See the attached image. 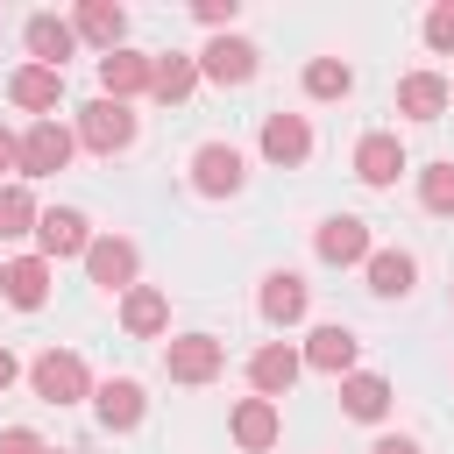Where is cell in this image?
<instances>
[{
  "mask_svg": "<svg viewBox=\"0 0 454 454\" xmlns=\"http://www.w3.org/2000/svg\"><path fill=\"white\" fill-rule=\"evenodd\" d=\"M78 142L99 149V156L128 149V142H135V114H128V99H106V92H99V99L78 114Z\"/></svg>",
  "mask_w": 454,
  "mask_h": 454,
  "instance_id": "obj_1",
  "label": "cell"
},
{
  "mask_svg": "<svg viewBox=\"0 0 454 454\" xmlns=\"http://www.w3.org/2000/svg\"><path fill=\"white\" fill-rule=\"evenodd\" d=\"M28 383H35V397H50V404H78V397L92 390V376H85V362H78L71 348H50V355H35Z\"/></svg>",
  "mask_w": 454,
  "mask_h": 454,
  "instance_id": "obj_2",
  "label": "cell"
},
{
  "mask_svg": "<svg viewBox=\"0 0 454 454\" xmlns=\"http://www.w3.org/2000/svg\"><path fill=\"white\" fill-rule=\"evenodd\" d=\"M163 369H170V383H213L227 369V348L213 333H184V340L163 348Z\"/></svg>",
  "mask_w": 454,
  "mask_h": 454,
  "instance_id": "obj_3",
  "label": "cell"
},
{
  "mask_svg": "<svg viewBox=\"0 0 454 454\" xmlns=\"http://www.w3.org/2000/svg\"><path fill=\"white\" fill-rule=\"evenodd\" d=\"M64 163H71V128L35 121V128L21 135V177H50V170H64Z\"/></svg>",
  "mask_w": 454,
  "mask_h": 454,
  "instance_id": "obj_4",
  "label": "cell"
},
{
  "mask_svg": "<svg viewBox=\"0 0 454 454\" xmlns=\"http://www.w3.org/2000/svg\"><path fill=\"white\" fill-rule=\"evenodd\" d=\"M192 184H199L206 199H227V192H241V149H227V142H206V149L192 156Z\"/></svg>",
  "mask_w": 454,
  "mask_h": 454,
  "instance_id": "obj_5",
  "label": "cell"
},
{
  "mask_svg": "<svg viewBox=\"0 0 454 454\" xmlns=\"http://www.w3.org/2000/svg\"><path fill=\"white\" fill-rule=\"evenodd\" d=\"M35 241H43V262H57V255H85V248H92L85 213H71V206H50V213L35 220Z\"/></svg>",
  "mask_w": 454,
  "mask_h": 454,
  "instance_id": "obj_6",
  "label": "cell"
},
{
  "mask_svg": "<svg viewBox=\"0 0 454 454\" xmlns=\"http://www.w3.org/2000/svg\"><path fill=\"white\" fill-rule=\"evenodd\" d=\"M85 270H92L99 291H135V241H121V234L92 241V248H85Z\"/></svg>",
  "mask_w": 454,
  "mask_h": 454,
  "instance_id": "obj_7",
  "label": "cell"
},
{
  "mask_svg": "<svg viewBox=\"0 0 454 454\" xmlns=\"http://www.w3.org/2000/svg\"><path fill=\"white\" fill-rule=\"evenodd\" d=\"M298 369H305V355H291L284 340H270V348H255V362H248V383H255V397H284L291 383H298Z\"/></svg>",
  "mask_w": 454,
  "mask_h": 454,
  "instance_id": "obj_8",
  "label": "cell"
},
{
  "mask_svg": "<svg viewBox=\"0 0 454 454\" xmlns=\"http://www.w3.org/2000/svg\"><path fill=\"white\" fill-rule=\"evenodd\" d=\"M92 404H99V426L106 433H135L142 426V383H128V376H106L92 390Z\"/></svg>",
  "mask_w": 454,
  "mask_h": 454,
  "instance_id": "obj_9",
  "label": "cell"
},
{
  "mask_svg": "<svg viewBox=\"0 0 454 454\" xmlns=\"http://www.w3.org/2000/svg\"><path fill=\"white\" fill-rule=\"evenodd\" d=\"M199 71H206L213 85H248V78H255V43H241V35H220V43L199 57Z\"/></svg>",
  "mask_w": 454,
  "mask_h": 454,
  "instance_id": "obj_10",
  "label": "cell"
},
{
  "mask_svg": "<svg viewBox=\"0 0 454 454\" xmlns=\"http://www.w3.org/2000/svg\"><path fill=\"white\" fill-rule=\"evenodd\" d=\"M149 71H156V57H135V50H106V57H99V85H106V99H135V92H149Z\"/></svg>",
  "mask_w": 454,
  "mask_h": 454,
  "instance_id": "obj_11",
  "label": "cell"
},
{
  "mask_svg": "<svg viewBox=\"0 0 454 454\" xmlns=\"http://www.w3.org/2000/svg\"><path fill=\"white\" fill-rule=\"evenodd\" d=\"M397 170H404V142L397 135H362L355 142V177L362 184H397Z\"/></svg>",
  "mask_w": 454,
  "mask_h": 454,
  "instance_id": "obj_12",
  "label": "cell"
},
{
  "mask_svg": "<svg viewBox=\"0 0 454 454\" xmlns=\"http://www.w3.org/2000/svg\"><path fill=\"white\" fill-rule=\"evenodd\" d=\"M262 156H270V163H305V156H312V128H305L298 114H270V121H262Z\"/></svg>",
  "mask_w": 454,
  "mask_h": 454,
  "instance_id": "obj_13",
  "label": "cell"
},
{
  "mask_svg": "<svg viewBox=\"0 0 454 454\" xmlns=\"http://www.w3.org/2000/svg\"><path fill=\"white\" fill-rule=\"evenodd\" d=\"M7 92H14V106H28V114H50V106L64 99V71H50V64H21Z\"/></svg>",
  "mask_w": 454,
  "mask_h": 454,
  "instance_id": "obj_14",
  "label": "cell"
},
{
  "mask_svg": "<svg viewBox=\"0 0 454 454\" xmlns=\"http://www.w3.org/2000/svg\"><path fill=\"white\" fill-rule=\"evenodd\" d=\"M319 262H369V227L348 220V213H333L319 227Z\"/></svg>",
  "mask_w": 454,
  "mask_h": 454,
  "instance_id": "obj_15",
  "label": "cell"
},
{
  "mask_svg": "<svg viewBox=\"0 0 454 454\" xmlns=\"http://www.w3.org/2000/svg\"><path fill=\"white\" fill-rule=\"evenodd\" d=\"M0 291H7L21 312H35V305L50 298V262H43V255H21V262H7V270H0Z\"/></svg>",
  "mask_w": 454,
  "mask_h": 454,
  "instance_id": "obj_16",
  "label": "cell"
},
{
  "mask_svg": "<svg viewBox=\"0 0 454 454\" xmlns=\"http://www.w3.org/2000/svg\"><path fill=\"white\" fill-rule=\"evenodd\" d=\"M262 319H270V326H291V319H305V277H298V270H277V277H262Z\"/></svg>",
  "mask_w": 454,
  "mask_h": 454,
  "instance_id": "obj_17",
  "label": "cell"
},
{
  "mask_svg": "<svg viewBox=\"0 0 454 454\" xmlns=\"http://www.w3.org/2000/svg\"><path fill=\"white\" fill-rule=\"evenodd\" d=\"M277 433H284V419H277V404H270V397H241V404H234V440H241L248 454H262Z\"/></svg>",
  "mask_w": 454,
  "mask_h": 454,
  "instance_id": "obj_18",
  "label": "cell"
},
{
  "mask_svg": "<svg viewBox=\"0 0 454 454\" xmlns=\"http://www.w3.org/2000/svg\"><path fill=\"white\" fill-rule=\"evenodd\" d=\"M71 43H78V28H71V21H57V14H35V21H28V57H35V64L64 71Z\"/></svg>",
  "mask_w": 454,
  "mask_h": 454,
  "instance_id": "obj_19",
  "label": "cell"
},
{
  "mask_svg": "<svg viewBox=\"0 0 454 454\" xmlns=\"http://www.w3.org/2000/svg\"><path fill=\"white\" fill-rule=\"evenodd\" d=\"M411 277H419V262H411L404 248H369V291H376V298H404Z\"/></svg>",
  "mask_w": 454,
  "mask_h": 454,
  "instance_id": "obj_20",
  "label": "cell"
},
{
  "mask_svg": "<svg viewBox=\"0 0 454 454\" xmlns=\"http://www.w3.org/2000/svg\"><path fill=\"white\" fill-rule=\"evenodd\" d=\"M305 362H312L319 376H348V369H355V333H348V326H319V333L305 340Z\"/></svg>",
  "mask_w": 454,
  "mask_h": 454,
  "instance_id": "obj_21",
  "label": "cell"
},
{
  "mask_svg": "<svg viewBox=\"0 0 454 454\" xmlns=\"http://www.w3.org/2000/svg\"><path fill=\"white\" fill-rule=\"evenodd\" d=\"M447 78H433V71H411L404 85H397V106L411 114V121H440V106H447Z\"/></svg>",
  "mask_w": 454,
  "mask_h": 454,
  "instance_id": "obj_22",
  "label": "cell"
},
{
  "mask_svg": "<svg viewBox=\"0 0 454 454\" xmlns=\"http://www.w3.org/2000/svg\"><path fill=\"white\" fill-rule=\"evenodd\" d=\"M340 404H348V419H383L390 411V383L383 376H340Z\"/></svg>",
  "mask_w": 454,
  "mask_h": 454,
  "instance_id": "obj_23",
  "label": "cell"
},
{
  "mask_svg": "<svg viewBox=\"0 0 454 454\" xmlns=\"http://www.w3.org/2000/svg\"><path fill=\"white\" fill-rule=\"evenodd\" d=\"M71 28H78V35H92V43H106V50H114V43H121V35H128V14H121V7H106V0H85V7H78V21H71Z\"/></svg>",
  "mask_w": 454,
  "mask_h": 454,
  "instance_id": "obj_24",
  "label": "cell"
},
{
  "mask_svg": "<svg viewBox=\"0 0 454 454\" xmlns=\"http://www.w3.org/2000/svg\"><path fill=\"white\" fill-rule=\"evenodd\" d=\"M192 85H199V64H192V57H177V50L156 57V71H149V92H156V99H184Z\"/></svg>",
  "mask_w": 454,
  "mask_h": 454,
  "instance_id": "obj_25",
  "label": "cell"
},
{
  "mask_svg": "<svg viewBox=\"0 0 454 454\" xmlns=\"http://www.w3.org/2000/svg\"><path fill=\"white\" fill-rule=\"evenodd\" d=\"M121 319H128V333H163V319H170V305H163V291H149V284H135V291H128V305H121Z\"/></svg>",
  "mask_w": 454,
  "mask_h": 454,
  "instance_id": "obj_26",
  "label": "cell"
},
{
  "mask_svg": "<svg viewBox=\"0 0 454 454\" xmlns=\"http://www.w3.org/2000/svg\"><path fill=\"white\" fill-rule=\"evenodd\" d=\"M348 85H355V71H348L340 57H312V64H305V92H312V99H340Z\"/></svg>",
  "mask_w": 454,
  "mask_h": 454,
  "instance_id": "obj_27",
  "label": "cell"
},
{
  "mask_svg": "<svg viewBox=\"0 0 454 454\" xmlns=\"http://www.w3.org/2000/svg\"><path fill=\"white\" fill-rule=\"evenodd\" d=\"M43 213H35V199L21 192V184H0V241H14V234H28Z\"/></svg>",
  "mask_w": 454,
  "mask_h": 454,
  "instance_id": "obj_28",
  "label": "cell"
},
{
  "mask_svg": "<svg viewBox=\"0 0 454 454\" xmlns=\"http://www.w3.org/2000/svg\"><path fill=\"white\" fill-rule=\"evenodd\" d=\"M419 199H426L433 213H454V163H433V170L419 177Z\"/></svg>",
  "mask_w": 454,
  "mask_h": 454,
  "instance_id": "obj_29",
  "label": "cell"
},
{
  "mask_svg": "<svg viewBox=\"0 0 454 454\" xmlns=\"http://www.w3.org/2000/svg\"><path fill=\"white\" fill-rule=\"evenodd\" d=\"M426 43H433V50H454V0L426 14Z\"/></svg>",
  "mask_w": 454,
  "mask_h": 454,
  "instance_id": "obj_30",
  "label": "cell"
},
{
  "mask_svg": "<svg viewBox=\"0 0 454 454\" xmlns=\"http://www.w3.org/2000/svg\"><path fill=\"white\" fill-rule=\"evenodd\" d=\"M0 454H50V447H43L28 426H7V433H0Z\"/></svg>",
  "mask_w": 454,
  "mask_h": 454,
  "instance_id": "obj_31",
  "label": "cell"
},
{
  "mask_svg": "<svg viewBox=\"0 0 454 454\" xmlns=\"http://www.w3.org/2000/svg\"><path fill=\"white\" fill-rule=\"evenodd\" d=\"M199 21H213V28L234 21V0H199Z\"/></svg>",
  "mask_w": 454,
  "mask_h": 454,
  "instance_id": "obj_32",
  "label": "cell"
},
{
  "mask_svg": "<svg viewBox=\"0 0 454 454\" xmlns=\"http://www.w3.org/2000/svg\"><path fill=\"white\" fill-rule=\"evenodd\" d=\"M369 454H419V440H404V433H383Z\"/></svg>",
  "mask_w": 454,
  "mask_h": 454,
  "instance_id": "obj_33",
  "label": "cell"
},
{
  "mask_svg": "<svg viewBox=\"0 0 454 454\" xmlns=\"http://www.w3.org/2000/svg\"><path fill=\"white\" fill-rule=\"evenodd\" d=\"M14 163H21V142H14L7 128H0V170H14Z\"/></svg>",
  "mask_w": 454,
  "mask_h": 454,
  "instance_id": "obj_34",
  "label": "cell"
},
{
  "mask_svg": "<svg viewBox=\"0 0 454 454\" xmlns=\"http://www.w3.org/2000/svg\"><path fill=\"white\" fill-rule=\"evenodd\" d=\"M14 376H21V362H14V355H7V348H0V390H7V383H14Z\"/></svg>",
  "mask_w": 454,
  "mask_h": 454,
  "instance_id": "obj_35",
  "label": "cell"
}]
</instances>
